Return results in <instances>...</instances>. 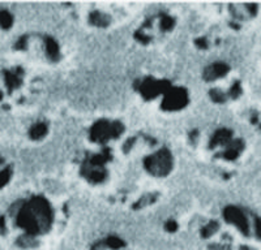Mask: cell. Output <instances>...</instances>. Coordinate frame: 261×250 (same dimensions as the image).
Here are the masks:
<instances>
[{"mask_svg":"<svg viewBox=\"0 0 261 250\" xmlns=\"http://www.w3.org/2000/svg\"><path fill=\"white\" fill-rule=\"evenodd\" d=\"M218 230H220V224H218V222H216V220H211L207 226L201 228V232H200L201 237H203V239H209V237L213 236Z\"/></svg>","mask_w":261,"mask_h":250,"instance_id":"cell-17","label":"cell"},{"mask_svg":"<svg viewBox=\"0 0 261 250\" xmlns=\"http://www.w3.org/2000/svg\"><path fill=\"white\" fill-rule=\"evenodd\" d=\"M111 22V17L107 16L103 12L99 10H93L92 13L89 14V24L94 25L97 27H107Z\"/></svg>","mask_w":261,"mask_h":250,"instance_id":"cell-13","label":"cell"},{"mask_svg":"<svg viewBox=\"0 0 261 250\" xmlns=\"http://www.w3.org/2000/svg\"><path fill=\"white\" fill-rule=\"evenodd\" d=\"M54 222V211L44 197H33L27 202H22L16 215L17 226L22 228L26 235L38 236L47 234Z\"/></svg>","mask_w":261,"mask_h":250,"instance_id":"cell-1","label":"cell"},{"mask_svg":"<svg viewBox=\"0 0 261 250\" xmlns=\"http://www.w3.org/2000/svg\"><path fill=\"white\" fill-rule=\"evenodd\" d=\"M165 98L162 101L161 109L165 111H179V110L184 109L190 98H188V92L184 88H171L165 93Z\"/></svg>","mask_w":261,"mask_h":250,"instance_id":"cell-6","label":"cell"},{"mask_svg":"<svg viewBox=\"0 0 261 250\" xmlns=\"http://www.w3.org/2000/svg\"><path fill=\"white\" fill-rule=\"evenodd\" d=\"M242 93H243V90H242L241 81H237L231 86L230 92H229V97H230L231 99H238L242 95Z\"/></svg>","mask_w":261,"mask_h":250,"instance_id":"cell-23","label":"cell"},{"mask_svg":"<svg viewBox=\"0 0 261 250\" xmlns=\"http://www.w3.org/2000/svg\"><path fill=\"white\" fill-rule=\"evenodd\" d=\"M12 25H13V16L7 10H0V26L7 30Z\"/></svg>","mask_w":261,"mask_h":250,"instance_id":"cell-19","label":"cell"},{"mask_svg":"<svg viewBox=\"0 0 261 250\" xmlns=\"http://www.w3.org/2000/svg\"><path fill=\"white\" fill-rule=\"evenodd\" d=\"M44 39V47H46V56L50 59L52 63H56L60 59V50H59V44L56 43L52 37H46L43 38Z\"/></svg>","mask_w":261,"mask_h":250,"instance_id":"cell-12","label":"cell"},{"mask_svg":"<svg viewBox=\"0 0 261 250\" xmlns=\"http://www.w3.org/2000/svg\"><path fill=\"white\" fill-rule=\"evenodd\" d=\"M231 139H233V132H231L230 129H218L217 132L213 134V137H212L211 142H209V149H214V147H218V146H226Z\"/></svg>","mask_w":261,"mask_h":250,"instance_id":"cell-10","label":"cell"},{"mask_svg":"<svg viewBox=\"0 0 261 250\" xmlns=\"http://www.w3.org/2000/svg\"><path fill=\"white\" fill-rule=\"evenodd\" d=\"M195 44H196L200 50H207V48L209 47V43H208V41L205 38H197L196 41H195Z\"/></svg>","mask_w":261,"mask_h":250,"instance_id":"cell-29","label":"cell"},{"mask_svg":"<svg viewBox=\"0 0 261 250\" xmlns=\"http://www.w3.org/2000/svg\"><path fill=\"white\" fill-rule=\"evenodd\" d=\"M209 95H211L212 101L214 103H225L226 99H228L226 94L222 90H220V89H212L211 92H209Z\"/></svg>","mask_w":261,"mask_h":250,"instance_id":"cell-21","label":"cell"},{"mask_svg":"<svg viewBox=\"0 0 261 250\" xmlns=\"http://www.w3.org/2000/svg\"><path fill=\"white\" fill-rule=\"evenodd\" d=\"M48 128L47 124L46 123H37V124H34L33 126L29 130V137H30L33 141H39L44 137V135L47 134Z\"/></svg>","mask_w":261,"mask_h":250,"instance_id":"cell-14","label":"cell"},{"mask_svg":"<svg viewBox=\"0 0 261 250\" xmlns=\"http://www.w3.org/2000/svg\"><path fill=\"white\" fill-rule=\"evenodd\" d=\"M27 47V37L26 35H24V37H21L18 41H17V43L14 44V48L16 50H26Z\"/></svg>","mask_w":261,"mask_h":250,"instance_id":"cell-27","label":"cell"},{"mask_svg":"<svg viewBox=\"0 0 261 250\" xmlns=\"http://www.w3.org/2000/svg\"><path fill=\"white\" fill-rule=\"evenodd\" d=\"M136 137H132V138H128L126 141V143H124V146H123V151H124V154H128L129 151H131V149L133 147V145H135L136 142Z\"/></svg>","mask_w":261,"mask_h":250,"instance_id":"cell-28","label":"cell"},{"mask_svg":"<svg viewBox=\"0 0 261 250\" xmlns=\"http://www.w3.org/2000/svg\"><path fill=\"white\" fill-rule=\"evenodd\" d=\"M246 8H247L248 12H250L252 16H255V14L258 13V5H256V4H246Z\"/></svg>","mask_w":261,"mask_h":250,"instance_id":"cell-32","label":"cell"},{"mask_svg":"<svg viewBox=\"0 0 261 250\" xmlns=\"http://www.w3.org/2000/svg\"><path fill=\"white\" fill-rule=\"evenodd\" d=\"M230 26L233 27V29H237V30L238 29H241V26H239L238 24H235V22H230Z\"/></svg>","mask_w":261,"mask_h":250,"instance_id":"cell-35","label":"cell"},{"mask_svg":"<svg viewBox=\"0 0 261 250\" xmlns=\"http://www.w3.org/2000/svg\"><path fill=\"white\" fill-rule=\"evenodd\" d=\"M111 150L109 147H105L99 154L86 156L81 164L80 173L84 179L88 180L89 183H103L107 177V169H106L105 164L109 160H111Z\"/></svg>","mask_w":261,"mask_h":250,"instance_id":"cell-2","label":"cell"},{"mask_svg":"<svg viewBox=\"0 0 261 250\" xmlns=\"http://www.w3.org/2000/svg\"><path fill=\"white\" fill-rule=\"evenodd\" d=\"M229 71H230V67L226 63H213L204 69L203 78L207 82H212L217 78L225 77L229 73Z\"/></svg>","mask_w":261,"mask_h":250,"instance_id":"cell-8","label":"cell"},{"mask_svg":"<svg viewBox=\"0 0 261 250\" xmlns=\"http://www.w3.org/2000/svg\"><path fill=\"white\" fill-rule=\"evenodd\" d=\"M224 219L228 223L233 224L241 231L245 236H250V223H248L247 215L241 207L228 206L224 209Z\"/></svg>","mask_w":261,"mask_h":250,"instance_id":"cell-7","label":"cell"},{"mask_svg":"<svg viewBox=\"0 0 261 250\" xmlns=\"http://www.w3.org/2000/svg\"><path fill=\"white\" fill-rule=\"evenodd\" d=\"M0 232L1 235L7 234V226H5V218L0 217Z\"/></svg>","mask_w":261,"mask_h":250,"instance_id":"cell-33","label":"cell"},{"mask_svg":"<svg viewBox=\"0 0 261 250\" xmlns=\"http://www.w3.org/2000/svg\"><path fill=\"white\" fill-rule=\"evenodd\" d=\"M239 250H254L252 248H248V247H241V249Z\"/></svg>","mask_w":261,"mask_h":250,"instance_id":"cell-36","label":"cell"},{"mask_svg":"<svg viewBox=\"0 0 261 250\" xmlns=\"http://www.w3.org/2000/svg\"><path fill=\"white\" fill-rule=\"evenodd\" d=\"M190 138H191V142H192V143H196L197 142V138H199V132H197V130H194V132H191V134H190Z\"/></svg>","mask_w":261,"mask_h":250,"instance_id":"cell-34","label":"cell"},{"mask_svg":"<svg viewBox=\"0 0 261 250\" xmlns=\"http://www.w3.org/2000/svg\"><path fill=\"white\" fill-rule=\"evenodd\" d=\"M209 250H231V245L230 244L226 243H221V244H211L208 247Z\"/></svg>","mask_w":261,"mask_h":250,"instance_id":"cell-25","label":"cell"},{"mask_svg":"<svg viewBox=\"0 0 261 250\" xmlns=\"http://www.w3.org/2000/svg\"><path fill=\"white\" fill-rule=\"evenodd\" d=\"M17 245L24 249H30V248L38 247V241L35 236H30V235H24V236L18 237L17 240Z\"/></svg>","mask_w":261,"mask_h":250,"instance_id":"cell-16","label":"cell"},{"mask_svg":"<svg viewBox=\"0 0 261 250\" xmlns=\"http://www.w3.org/2000/svg\"><path fill=\"white\" fill-rule=\"evenodd\" d=\"M92 250H107V247H106L105 241H98L93 245Z\"/></svg>","mask_w":261,"mask_h":250,"instance_id":"cell-30","label":"cell"},{"mask_svg":"<svg viewBox=\"0 0 261 250\" xmlns=\"http://www.w3.org/2000/svg\"><path fill=\"white\" fill-rule=\"evenodd\" d=\"M165 230L167 231V232H177L178 231V223L175 222V220L170 219L167 220L166 223H165Z\"/></svg>","mask_w":261,"mask_h":250,"instance_id":"cell-26","label":"cell"},{"mask_svg":"<svg viewBox=\"0 0 261 250\" xmlns=\"http://www.w3.org/2000/svg\"><path fill=\"white\" fill-rule=\"evenodd\" d=\"M255 231H256V239L260 240V219L258 217L255 218Z\"/></svg>","mask_w":261,"mask_h":250,"instance_id":"cell-31","label":"cell"},{"mask_svg":"<svg viewBox=\"0 0 261 250\" xmlns=\"http://www.w3.org/2000/svg\"><path fill=\"white\" fill-rule=\"evenodd\" d=\"M175 25V20L173 17L167 16V14H162L161 16V30L170 31Z\"/></svg>","mask_w":261,"mask_h":250,"instance_id":"cell-20","label":"cell"},{"mask_svg":"<svg viewBox=\"0 0 261 250\" xmlns=\"http://www.w3.org/2000/svg\"><path fill=\"white\" fill-rule=\"evenodd\" d=\"M158 198V193H153V194H146V196H143L141 198L137 200V202L133 203V210H139V209H144L148 205H152L154 203Z\"/></svg>","mask_w":261,"mask_h":250,"instance_id":"cell-15","label":"cell"},{"mask_svg":"<svg viewBox=\"0 0 261 250\" xmlns=\"http://www.w3.org/2000/svg\"><path fill=\"white\" fill-rule=\"evenodd\" d=\"M124 132V125L120 122H109V120H98L90 129L89 137L93 142L105 145L106 142L112 138H119Z\"/></svg>","mask_w":261,"mask_h":250,"instance_id":"cell-4","label":"cell"},{"mask_svg":"<svg viewBox=\"0 0 261 250\" xmlns=\"http://www.w3.org/2000/svg\"><path fill=\"white\" fill-rule=\"evenodd\" d=\"M144 167L152 176L165 177L173 169V155L169 149L163 147L156 154L146 156L144 159Z\"/></svg>","mask_w":261,"mask_h":250,"instance_id":"cell-3","label":"cell"},{"mask_svg":"<svg viewBox=\"0 0 261 250\" xmlns=\"http://www.w3.org/2000/svg\"><path fill=\"white\" fill-rule=\"evenodd\" d=\"M245 142L243 139L238 138V139H231L226 145V150H224L222 152H218L217 158L226 159V160H235V159L239 156L243 150H245Z\"/></svg>","mask_w":261,"mask_h":250,"instance_id":"cell-9","label":"cell"},{"mask_svg":"<svg viewBox=\"0 0 261 250\" xmlns=\"http://www.w3.org/2000/svg\"><path fill=\"white\" fill-rule=\"evenodd\" d=\"M105 244H106V247L110 248V249H112V250H119V249H122V248L126 247V243H124L122 239H119V237H116V236L107 237V239L105 240Z\"/></svg>","mask_w":261,"mask_h":250,"instance_id":"cell-18","label":"cell"},{"mask_svg":"<svg viewBox=\"0 0 261 250\" xmlns=\"http://www.w3.org/2000/svg\"><path fill=\"white\" fill-rule=\"evenodd\" d=\"M135 88L139 90L145 101H152L158 95L165 94L171 88V84L167 80H156L153 77H146L143 81H136Z\"/></svg>","mask_w":261,"mask_h":250,"instance_id":"cell-5","label":"cell"},{"mask_svg":"<svg viewBox=\"0 0 261 250\" xmlns=\"http://www.w3.org/2000/svg\"><path fill=\"white\" fill-rule=\"evenodd\" d=\"M10 176H12V167L10 166H8L7 168L0 172V189L7 185L8 181L10 180Z\"/></svg>","mask_w":261,"mask_h":250,"instance_id":"cell-22","label":"cell"},{"mask_svg":"<svg viewBox=\"0 0 261 250\" xmlns=\"http://www.w3.org/2000/svg\"><path fill=\"white\" fill-rule=\"evenodd\" d=\"M4 76H5V85L8 86V92L9 94L13 92L14 89L20 88L21 84H22V76H24V71L22 68L18 67L14 72H4Z\"/></svg>","mask_w":261,"mask_h":250,"instance_id":"cell-11","label":"cell"},{"mask_svg":"<svg viewBox=\"0 0 261 250\" xmlns=\"http://www.w3.org/2000/svg\"><path fill=\"white\" fill-rule=\"evenodd\" d=\"M135 38H136V41H139L140 43H143V44H148L150 41H152V37L148 35V34H145V31H144L143 29H140V30L136 31Z\"/></svg>","mask_w":261,"mask_h":250,"instance_id":"cell-24","label":"cell"}]
</instances>
